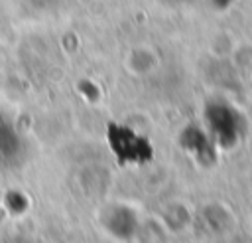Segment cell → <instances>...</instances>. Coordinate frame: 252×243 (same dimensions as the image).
<instances>
[{
  "mask_svg": "<svg viewBox=\"0 0 252 243\" xmlns=\"http://www.w3.org/2000/svg\"><path fill=\"white\" fill-rule=\"evenodd\" d=\"M106 142L108 148L112 150L114 158L120 164H144L152 160L154 156V146L152 142L136 132L130 126H124L120 122H110L106 128Z\"/></svg>",
  "mask_w": 252,
  "mask_h": 243,
  "instance_id": "obj_2",
  "label": "cell"
},
{
  "mask_svg": "<svg viewBox=\"0 0 252 243\" xmlns=\"http://www.w3.org/2000/svg\"><path fill=\"white\" fill-rule=\"evenodd\" d=\"M179 144L201 166H213L219 158V146L203 124H187L179 134Z\"/></svg>",
  "mask_w": 252,
  "mask_h": 243,
  "instance_id": "obj_3",
  "label": "cell"
},
{
  "mask_svg": "<svg viewBox=\"0 0 252 243\" xmlns=\"http://www.w3.org/2000/svg\"><path fill=\"white\" fill-rule=\"evenodd\" d=\"M24 156L22 134L10 115L0 111V166H16Z\"/></svg>",
  "mask_w": 252,
  "mask_h": 243,
  "instance_id": "obj_4",
  "label": "cell"
},
{
  "mask_svg": "<svg viewBox=\"0 0 252 243\" xmlns=\"http://www.w3.org/2000/svg\"><path fill=\"white\" fill-rule=\"evenodd\" d=\"M203 126L219 146V150L238 146L248 130L246 115L226 99H209L203 107Z\"/></svg>",
  "mask_w": 252,
  "mask_h": 243,
  "instance_id": "obj_1",
  "label": "cell"
}]
</instances>
